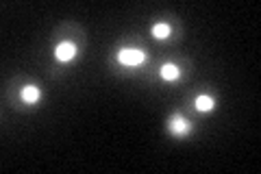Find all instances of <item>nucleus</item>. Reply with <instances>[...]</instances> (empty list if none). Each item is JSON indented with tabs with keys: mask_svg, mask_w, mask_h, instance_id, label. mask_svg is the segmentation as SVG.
<instances>
[{
	"mask_svg": "<svg viewBox=\"0 0 261 174\" xmlns=\"http://www.w3.org/2000/svg\"><path fill=\"white\" fill-rule=\"evenodd\" d=\"M194 104L198 111H209V109H213V98L211 96H198V98L194 100Z\"/></svg>",
	"mask_w": 261,
	"mask_h": 174,
	"instance_id": "6",
	"label": "nucleus"
},
{
	"mask_svg": "<svg viewBox=\"0 0 261 174\" xmlns=\"http://www.w3.org/2000/svg\"><path fill=\"white\" fill-rule=\"evenodd\" d=\"M161 76H163L165 81H176V78L181 76V72H178L176 65L168 63V65H163V68H161Z\"/></svg>",
	"mask_w": 261,
	"mask_h": 174,
	"instance_id": "5",
	"label": "nucleus"
},
{
	"mask_svg": "<svg viewBox=\"0 0 261 174\" xmlns=\"http://www.w3.org/2000/svg\"><path fill=\"white\" fill-rule=\"evenodd\" d=\"M168 126H170V133L178 135V137H183V135L189 133V122H187L185 117H181V116H174L172 120H170Z\"/></svg>",
	"mask_w": 261,
	"mask_h": 174,
	"instance_id": "3",
	"label": "nucleus"
},
{
	"mask_svg": "<svg viewBox=\"0 0 261 174\" xmlns=\"http://www.w3.org/2000/svg\"><path fill=\"white\" fill-rule=\"evenodd\" d=\"M74 55H76V46L72 42H61L55 48V57L59 61H70V59H74Z\"/></svg>",
	"mask_w": 261,
	"mask_h": 174,
	"instance_id": "2",
	"label": "nucleus"
},
{
	"mask_svg": "<svg viewBox=\"0 0 261 174\" xmlns=\"http://www.w3.org/2000/svg\"><path fill=\"white\" fill-rule=\"evenodd\" d=\"M117 59H120V63L124 65H142L144 61H146V55H144L142 50H137V48H122L120 52H117Z\"/></svg>",
	"mask_w": 261,
	"mask_h": 174,
	"instance_id": "1",
	"label": "nucleus"
},
{
	"mask_svg": "<svg viewBox=\"0 0 261 174\" xmlns=\"http://www.w3.org/2000/svg\"><path fill=\"white\" fill-rule=\"evenodd\" d=\"M152 35H155L157 39H165V37H170V26L165 24V22H159V24L152 26Z\"/></svg>",
	"mask_w": 261,
	"mask_h": 174,
	"instance_id": "7",
	"label": "nucleus"
},
{
	"mask_svg": "<svg viewBox=\"0 0 261 174\" xmlns=\"http://www.w3.org/2000/svg\"><path fill=\"white\" fill-rule=\"evenodd\" d=\"M20 98L24 100L26 104H35L39 100V89L37 87H33V85H26L24 89L20 91Z\"/></svg>",
	"mask_w": 261,
	"mask_h": 174,
	"instance_id": "4",
	"label": "nucleus"
}]
</instances>
